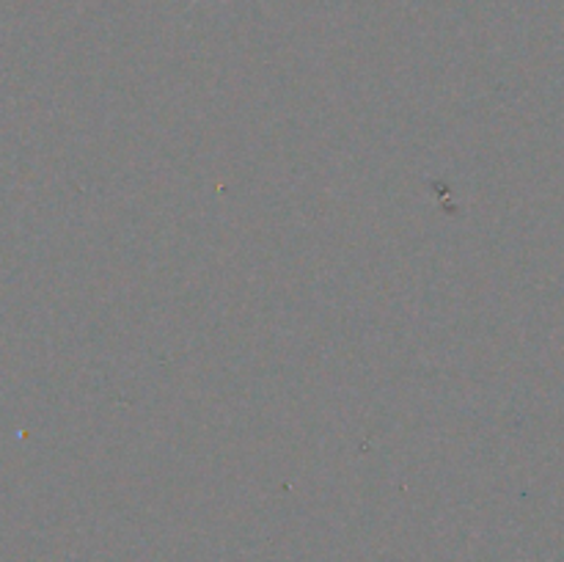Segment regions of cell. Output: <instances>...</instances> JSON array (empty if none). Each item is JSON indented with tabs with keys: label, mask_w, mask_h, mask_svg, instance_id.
<instances>
[{
	"label": "cell",
	"mask_w": 564,
	"mask_h": 562,
	"mask_svg": "<svg viewBox=\"0 0 564 562\" xmlns=\"http://www.w3.org/2000/svg\"><path fill=\"white\" fill-rule=\"evenodd\" d=\"M193 3H196V0H193Z\"/></svg>",
	"instance_id": "6da1fadb"
}]
</instances>
